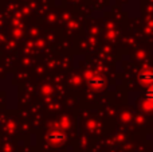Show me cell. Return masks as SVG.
I'll use <instances>...</instances> for the list:
<instances>
[{"label":"cell","instance_id":"obj_1","mask_svg":"<svg viewBox=\"0 0 153 152\" xmlns=\"http://www.w3.org/2000/svg\"><path fill=\"white\" fill-rule=\"evenodd\" d=\"M137 77H138V81H140V82L145 83V85H152L153 83V70L145 69V70L138 73Z\"/></svg>","mask_w":153,"mask_h":152},{"label":"cell","instance_id":"obj_2","mask_svg":"<svg viewBox=\"0 0 153 152\" xmlns=\"http://www.w3.org/2000/svg\"><path fill=\"white\" fill-rule=\"evenodd\" d=\"M47 139H48V142L53 143V144H61V143H63L65 140H66V135L59 131H53L47 135Z\"/></svg>","mask_w":153,"mask_h":152},{"label":"cell","instance_id":"obj_3","mask_svg":"<svg viewBox=\"0 0 153 152\" xmlns=\"http://www.w3.org/2000/svg\"><path fill=\"white\" fill-rule=\"evenodd\" d=\"M87 83H89L90 88L100 89L101 86L103 85V78L100 77V75H93L91 78H89V80H87Z\"/></svg>","mask_w":153,"mask_h":152},{"label":"cell","instance_id":"obj_4","mask_svg":"<svg viewBox=\"0 0 153 152\" xmlns=\"http://www.w3.org/2000/svg\"><path fill=\"white\" fill-rule=\"evenodd\" d=\"M145 98H146V101L153 104V86H151V88L145 92Z\"/></svg>","mask_w":153,"mask_h":152}]
</instances>
